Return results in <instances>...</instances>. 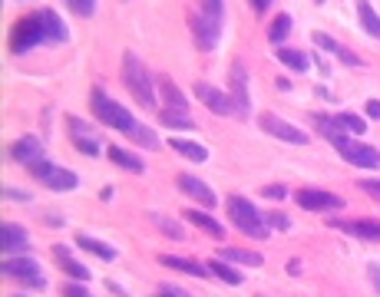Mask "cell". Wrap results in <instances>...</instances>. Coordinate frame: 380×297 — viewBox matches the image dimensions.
Instances as JSON below:
<instances>
[{"instance_id":"1","label":"cell","mask_w":380,"mask_h":297,"mask_svg":"<svg viewBox=\"0 0 380 297\" xmlns=\"http://www.w3.org/2000/svg\"><path fill=\"white\" fill-rule=\"evenodd\" d=\"M122 83L126 89L133 93V99H136L142 109H155V79L149 76V70L142 66V59L136 53H126L122 57Z\"/></svg>"},{"instance_id":"2","label":"cell","mask_w":380,"mask_h":297,"mask_svg":"<svg viewBox=\"0 0 380 297\" xmlns=\"http://www.w3.org/2000/svg\"><path fill=\"white\" fill-rule=\"evenodd\" d=\"M225 211H228V218H231V224H235L238 231H245L248 238H255V241H265L268 231H272L268 222H265V215H261L245 195H231L225 202Z\"/></svg>"},{"instance_id":"3","label":"cell","mask_w":380,"mask_h":297,"mask_svg":"<svg viewBox=\"0 0 380 297\" xmlns=\"http://www.w3.org/2000/svg\"><path fill=\"white\" fill-rule=\"evenodd\" d=\"M93 113H96V119L103 122V126H113V129H120V133H133L139 122L133 116H129V109L126 106H120L116 99H109L103 89H93Z\"/></svg>"},{"instance_id":"4","label":"cell","mask_w":380,"mask_h":297,"mask_svg":"<svg viewBox=\"0 0 380 297\" xmlns=\"http://www.w3.org/2000/svg\"><path fill=\"white\" fill-rule=\"evenodd\" d=\"M44 40H46L44 17H40V14H30V17H23V20H17V23H14L10 50H14V53H27V50H33V46L44 44Z\"/></svg>"},{"instance_id":"5","label":"cell","mask_w":380,"mask_h":297,"mask_svg":"<svg viewBox=\"0 0 380 297\" xmlns=\"http://www.w3.org/2000/svg\"><path fill=\"white\" fill-rule=\"evenodd\" d=\"M30 172L44 185H50L53 192H70V189H76L79 185V178H76V172H70V169H63V165H57V162H37V165H30Z\"/></svg>"},{"instance_id":"6","label":"cell","mask_w":380,"mask_h":297,"mask_svg":"<svg viewBox=\"0 0 380 297\" xmlns=\"http://www.w3.org/2000/svg\"><path fill=\"white\" fill-rule=\"evenodd\" d=\"M334 148L341 152V159H348L350 165H361V169H380V152L374 146H367V142H357V139L344 135L341 142H334Z\"/></svg>"},{"instance_id":"7","label":"cell","mask_w":380,"mask_h":297,"mask_svg":"<svg viewBox=\"0 0 380 297\" xmlns=\"http://www.w3.org/2000/svg\"><path fill=\"white\" fill-rule=\"evenodd\" d=\"M228 86H231V103H235V116L248 119L251 116V93H248V70L242 63L231 66L228 73Z\"/></svg>"},{"instance_id":"8","label":"cell","mask_w":380,"mask_h":297,"mask_svg":"<svg viewBox=\"0 0 380 297\" xmlns=\"http://www.w3.org/2000/svg\"><path fill=\"white\" fill-rule=\"evenodd\" d=\"M261 129L268 135H274V139H281V142H288V146H307L311 139L298 129V126H291V122H285V119H278L274 113H261L258 116Z\"/></svg>"},{"instance_id":"9","label":"cell","mask_w":380,"mask_h":297,"mask_svg":"<svg viewBox=\"0 0 380 297\" xmlns=\"http://www.w3.org/2000/svg\"><path fill=\"white\" fill-rule=\"evenodd\" d=\"M294 202L304 208V211H337L344 208V198L334 192H324V189H298L294 192Z\"/></svg>"},{"instance_id":"10","label":"cell","mask_w":380,"mask_h":297,"mask_svg":"<svg viewBox=\"0 0 380 297\" xmlns=\"http://www.w3.org/2000/svg\"><path fill=\"white\" fill-rule=\"evenodd\" d=\"M3 274L7 278H17V281H23L27 287H44V274H40V265L33 261V258H7L3 261Z\"/></svg>"},{"instance_id":"11","label":"cell","mask_w":380,"mask_h":297,"mask_svg":"<svg viewBox=\"0 0 380 297\" xmlns=\"http://www.w3.org/2000/svg\"><path fill=\"white\" fill-rule=\"evenodd\" d=\"M189 27H192V33H196V44L202 46V50H215V44H218V33H222V23L218 20H212V17L198 14V10H192L189 14Z\"/></svg>"},{"instance_id":"12","label":"cell","mask_w":380,"mask_h":297,"mask_svg":"<svg viewBox=\"0 0 380 297\" xmlns=\"http://www.w3.org/2000/svg\"><path fill=\"white\" fill-rule=\"evenodd\" d=\"M196 96L212 109L215 116H235V103H231V96H225L222 89L209 86V83H196Z\"/></svg>"},{"instance_id":"13","label":"cell","mask_w":380,"mask_h":297,"mask_svg":"<svg viewBox=\"0 0 380 297\" xmlns=\"http://www.w3.org/2000/svg\"><path fill=\"white\" fill-rule=\"evenodd\" d=\"M175 185H179V192L182 195H189L192 202H198V205H205V208H215V202H218V195L196 175H179L175 178Z\"/></svg>"},{"instance_id":"14","label":"cell","mask_w":380,"mask_h":297,"mask_svg":"<svg viewBox=\"0 0 380 297\" xmlns=\"http://www.w3.org/2000/svg\"><path fill=\"white\" fill-rule=\"evenodd\" d=\"M27 245H30V235H27V228L17 222H3L0 224V248L7 254H23L27 251Z\"/></svg>"},{"instance_id":"15","label":"cell","mask_w":380,"mask_h":297,"mask_svg":"<svg viewBox=\"0 0 380 297\" xmlns=\"http://www.w3.org/2000/svg\"><path fill=\"white\" fill-rule=\"evenodd\" d=\"M10 155L23 165H37V162H44V142L37 135H23V139H17L14 146H10Z\"/></svg>"},{"instance_id":"16","label":"cell","mask_w":380,"mask_h":297,"mask_svg":"<svg viewBox=\"0 0 380 297\" xmlns=\"http://www.w3.org/2000/svg\"><path fill=\"white\" fill-rule=\"evenodd\" d=\"M331 228H341L354 238H364V241H380V222H367V218H354V222H341V218H331Z\"/></svg>"},{"instance_id":"17","label":"cell","mask_w":380,"mask_h":297,"mask_svg":"<svg viewBox=\"0 0 380 297\" xmlns=\"http://www.w3.org/2000/svg\"><path fill=\"white\" fill-rule=\"evenodd\" d=\"M70 133H73V146L79 148V152H86V155H99V142H96L93 129L83 122V119L70 116Z\"/></svg>"},{"instance_id":"18","label":"cell","mask_w":380,"mask_h":297,"mask_svg":"<svg viewBox=\"0 0 380 297\" xmlns=\"http://www.w3.org/2000/svg\"><path fill=\"white\" fill-rule=\"evenodd\" d=\"M53 258H57V265H60L63 271L70 274V278H76L79 284H83V281H90V278H93V274H90V267H86V265H79L76 258H70L66 245H57V248H53Z\"/></svg>"},{"instance_id":"19","label":"cell","mask_w":380,"mask_h":297,"mask_svg":"<svg viewBox=\"0 0 380 297\" xmlns=\"http://www.w3.org/2000/svg\"><path fill=\"white\" fill-rule=\"evenodd\" d=\"M155 83H159V96H162L166 109H179V113H185V109H189V99H185V93L175 86L169 76H159Z\"/></svg>"},{"instance_id":"20","label":"cell","mask_w":380,"mask_h":297,"mask_svg":"<svg viewBox=\"0 0 380 297\" xmlns=\"http://www.w3.org/2000/svg\"><path fill=\"white\" fill-rule=\"evenodd\" d=\"M106 155H109V162H113V165H120V169L133 172V175H142V172H146V162H142L139 155H133V152L120 148V146H109Z\"/></svg>"},{"instance_id":"21","label":"cell","mask_w":380,"mask_h":297,"mask_svg":"<svg viewBox=\"0 0 380 297\" xmlns=\"http://www.w3.org/2000/svg\"><path fill=\"white\" fill-rule=\"evenodd\" d=\"M40 17H44V27H46V40H53V44H66L70 40V30H66V23L60 20L57 10H40Z\"/></svg>"},{"instance_id":"22","label":"cell","mask_w":380,"mask_h":297,"mask_svg":"<svg viewBox=\"0 0 380 297\" xmlns=\"http://www.w3.org/2000/svg\"><path fill=\"white\" fill-rule=\"evenodd\" d=\"M218 258L228 261V265H245V267H261V261H265L258 251H245V248H222Z\"/></svg>"},{"instance_id":"23","label":"cell","mask_w":380,"mask_h":297,"mask_svg":"<svg viewBox=\"0 0 380 297\" xmlns=\"http://www.w3.org/2000/svg\"><path fill=\"white\" fill-rule=\"evenodd\" d=\"M182 218H189V222L196 224V228H202V231H209V235H212L215 241H222V238H225V228H222V224L215 222V218L209 215V211H185Z\"/></svg>"},{"instance_id":"24","label":"cell","mask_w":380,"mask_h":297,"mask_svg":"<svg viewBox=\"0 0 380 297\" xmlns=\"http://www.w3.org/2000/svg\"><path fill=\"white\" fill-rule=\"evenodd\" d=\"M159 261H162L166 267H175V271H182V274H192V278H209V274H212L209 267L196 265V261H189V258H175V254H162Z\"/></svg>"},{"instance_id":"25","label":"cell","mask_w":380,"mask_h":297,"mask_svg":"<svg viewBox=\"0 0 380 297\" xmlns=\"http://www.w3.org/2000/svg\"><path fill=\"white\" fill-rule=\"evenodd\" d=\"M357 17H361V27H364L374 40H380V17H377V10L370 7V0H357Z\"/></svg>"},{"instance_id":"26","label":"cell","mask_w":380,"mask_h":297,"mask_svg":"<svg viewBox=\"0 0 380 297\" xmlns=\"http://www.w3.org/2000/svg\"><path fill=\"white\" fill-rule=\"evenodd\" d=\"M76 245L83 248V251L96 254V258H103V261H116V251L109 248L106 241H99V238H90V235H76Z\"/></svg>"},{"instance_id":"27","label":"cell","mask_w":380,"mask_h":297,"mask_svg":"<svg viewBox=\"0 0 380 297\" xmlns=\"http://www.w3.org/2000/svg\"><path fill=\"white\" fill-rule=\"evenodd\" d=\"M311 119H314V129H318L321 135H324V139H327V142H331V146H334V142H341V139H344V129H341V122H337V119H327V116H314V113H311Z\"/></svg>"},{"instance_id":"28","label":"cell","mask_w":380,"mask_h":297,"mask_svg":"<svg viewBox=\"0 0 380 297\" xmlns=\"http://www.w3.org/2000/svg\"><path fill=\"white\" fill-rule=\"evenodd\" d=\"M169 146L175 148L179 155L192 159V162H205V159H209V148L198 146V142H189V139H169Z\"/></svg>"},{"instance_id":"29","label":"cell","mask_w":380,"mask_h":297,"mask_svg":"<svg viewBox=\"0 0 380 297\" xmlns=\"http://www.w3.org/2000/svg\"><path fill=\"white\" fill-rule=\"evenodd\" d=\"M209 271H212L215 278H222L225 284H242L245 281L242 271H235V267L228 265V261H222V258H212V261H209Z\"/></svg>"},{"instance_id":"30","label":"cell","mask_w":380,"mask_h":297,"mask_svg":"<svg viewBox=\"0 0 380 297\" xmlns=\"http://www.w3.org/2000/svg\"><path fill=\"white\" fill-rule=\"evenodd\" d=\"M278 63H281V66H288V70H294V73H304V70L311 66L301 50H288V46H281V50H278Z\"/></svg>"},{"instance_id":"31","label":"cell","mask_w":380,"mask_h":297,"mask_svg":"<svg viewBox=\"0 0 380 297\" xmlns=\"http://www.w3.org/2000/svg\"><path fill=\"white\" fill-rule=\"evenodd\" d=\"M152 224L162 231L166 238H172V241H182L185 231H182V224L175 222V218H169V215H152Z\"/></svg>"},{"instance_id":"32","label":"cell","mask_w":380,"mask_h":297,"mask_svg":"<svg viewBox=\"0 0 380 297\" xmlns=\"http://www.w3.org/2000/svg\"><path fill=\"white\" fill-rule=\"evenodd\" d=\"M288 33H291V17L288 14H278L272 20V27H268V40L278 46V44H285V40H288Z\"/></svg>"},{"instance_id":"33","label":"cell","mask_w":380,"mask_h":297,"mask_svg":"<svg viewBox=\"0 0 380 297\" xmlns=\"http://www.w3.org/2000/svg\"><path fill=\"white\" fill-rule=\"evenodd\" d=\"M337 122H341V129L344 133H350V135H364V129H367V122L357 113H337Z\"/></svg>"},{"instance_id":"34","label":"cell","mask_w":380,"mask_h":297,"mask_svg":"<svg viewBox=\"0 0 380 297\" xmlns=\"http://www.w3.org/2000/svg\"><path fill=\"white\" fill-rule=\"evenodd\" d=\"M159 119H162L166 126H172V129H196V122L185 116V113H179V109H162Z\"/></svg>"},{"instance_id":"35","label":"cell","mask_w":380,"mask_h":297,"mask_svg":"<svg viewBox=\"0 0 380 297\" xmlns=\"http://www.w3.org/2000/svg\"><path fill=\"white\" fill-rule=\"evenodd\" d=\"M196 3H198V14L212 17V20L222 23V17H225V3L222 0H196Z\"/></svg>"},{"instance_id":"36","label":"cell","mask_w":380,"mask_h":297,"mask_svg":"<svg viewBox=\"0 0 380 297\" xmlns=\"http://www.w3.org/2000/svg\"><path fill=\"white\" fill-rule=\"evenodd\" d=\"M133 139H136L139 146H146V148H155L159 146V139H155V133H152V129H146V126H136V129H133Z\"/></svg>"},{"instance_id":"37","label":"cell","mask_w":380,"mask_h":297,"mask_svg":"<svg viewBox=\"0 0 380 297\" xmlns=\"http://www.w3.org/2000/svg\"><path fill=\"white\" fill-rule=\"evenodd\" d=\"M66 7H70L76 17H93L96 14V0H66Z\"/></svg>"},{"instance_id":"38","label":"cell","mask_w":380,"mask_h":297,"mask_svg":"<svg viewBox=\"0 0 380 297\" xmlns=\"http://www.w3.org/2000/svg\"><path fill=\"white\" fill-rule=\"evenodd\" d=\"M334 57L341 59L344 66H354V70H361V66H364V59L357 57L354 50H348V46H337V53H334Z\"/></svg>"},{"instance_id":"39","label":"cell","mask_w":380,"mask_h":297,"mask_svg":"<svg viewBox=\"0 0 380 297\" xmlns=\"http://www.w3.org/2000/svg\"><path fill=\"white\" fill-rule=\"evenodd\" d=\"M265 222H268V228H274V231H288V228H291L288 215H281V211H268V215H265Z\"/></svg>"},{"instance_id":"40","label":"cell","mask_w":380,"mask_h":297,"mask_svg":"<svg viewBox=\"0 0 380 297\" xmlns=\"http://www.w3.org/2000/svg\"><path fill=\"white\" fill-rule=\"evenodd\" d=\"M357 189H361V192H367L370 198H377V202H380V178H361V182H357Z\"/></svg>"},{"instance_id":"41","label":"cell","mask_w":380,"mask_h":297,"mask_svg":"<svg viewBox=\"0 0 380 297\" xmlns=\"http://www.w3.org/2000/svg\"><path fill=\"white\" fill-rule=\"evenodd\" d=\"M311 37H314V44L321 46V50H331V53H337V40H331V37H327V33H321V30H314V33H311Z\"/></svg>"},{"instance_id":"42","label":"cell","mask_w":380,"mask_h":297,"mask_svg":"<svg viewBox=\"0 0 380 297\" xmlns=\"http://www.w3.org/2000/svg\"><path fill=\"white\" fill-rule=\"evenodd\" d=\"M261 195H265V198H274V202H281V198H288V189H285V185H265Z\"/></svg>"},{"instance_id":"43","label":"cell","mask_w":380,"mask_h":297,"mask_svg":"<svg viewBox=\"0 0 380 297\" xmlns=\"http://www.w3.org/2000/svg\"><path fill=\"white\" fill-rule=\"evenodd\" d=\"M63 297H93V294L83 284H66V287H63Z\"/></svg>"},{"instance_id":"44","label":"cell","mask_w":380,"mask_h":297,"mask_svg":"<svg viewBox=\"0 0 380 297\" xmlns=\"http://www.w3.org/2000/svg\"><path fill=\"white\" fill-rule=\"evenodd\" d=\"M155 297H189L185 291H179V287H172V284H162L159 291H155Z\"/></svg>"},{"instance_id":"45","label":"cell","mask_w":380,"mask_h":297,"mask_svg":"<svg viewBox=\"0 0 380 297\" xmlns=\"http://www.w3.org/2000/svg\"><path fill=\"white\" fill-rule=\"evenodd\" d=\"M367 274H370V284H374V291L380 294V267H377V265H367Z\"/></svg>"},{"instance_id":"46","label":"cell","mask_w":380,"mask_h":297,"mask_svg":"<svg viewBox=\"0 0 380 297\" xmlns=\"http://www.w3.org/2000/svg\"><path fill=\"white\" fill-rule=\"evenodd\" d=\"M7 198H10V202H30V192H20V189H7Z\"/></svg>"},{"instance_id":"47","label":"cell","mask_w":380,"mask_h":297,"mask_svg":"<svg viewBox=\"0 0 380 297\" xmlns=\"http://www.w3.org/2000/svg\"><path fill=\"white\" fill-rule=\"evenodd\" d=\"M367 116L380 119V99H367Z\"/></svg>"},{"instance_id":"48","label":"cell","mask_w":380,"mask_h":297,"mask_svg":"<svg viewBox=\"0 0 380 297\" xmlns=\"http://www.w3.org/2000/svg\"><path fill=\"white\" fill-rule=\"evenodd\" d=\"M274 0H251V7H255V10H258V14H265V10H268V7H272Z\"/></svg>"},{"instance_id":"49","label":"cell","mask_w":380,"mask_h":297,"mask_svg":"<svg viewBox=\"0 0 380 297\" xmlns=\"http://www.w3.org/2000/svg\"><path fill=\"white\" fill-rule=\"evenodd\" d=\"M106 287H109V291H113V294H116V297H129V294H126V291H122V287H120V284H116V281H109Z\"/></svg>"},{"instance_id":"50","label":"cell","mask_w":380,"mask_h":297,"mask_svg":"<svg viewBox=\"0 0 380 297\" xmlns=\"http://www.w3.org/2000/svg\"><path fill=\"white\" fill-rule=\"evenodd\" d=\"M314 3H324V0H314Z\"/></svg>"}]
</instances>
